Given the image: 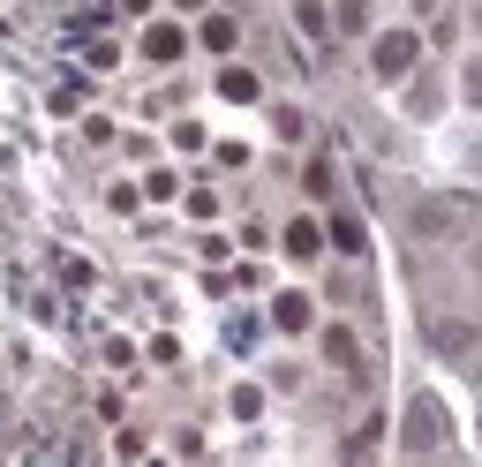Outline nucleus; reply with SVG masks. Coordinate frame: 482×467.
Listing matches in <instances>:
<instances>
[{"label":"nucleus","mask_w":482,"mask_h":467,"mask_svg":"<svg viewBox=\"0 0 482 467\" xmlns=\"http://www.w3.org/2000/svg\"><path fill=\"white\" fill-rule=\"evenodd\" d=\"M143 53H151V60H174V53H181V31H166V23H159L151 38H143Z\"/></svg>","instance_id":"obj_1"},{"label":"nucleus","mask_w":482,"mask_h":467,"mask_svg":"<svg viewBox=\"0 0 482 467\" xmlns=\"http://www.w3.org/2000/svg\"><path fill=\"white\" fill-rule=\"evenodd\" d=\"M204 46H212V53H234V23H226V15H212V23H204Z\"/></svg>","instance_id":"obj_2"},{"label":"nucleus","mask_w":482,"mask_h":467,"mask_svg":"<svg viewBox=\"0 0 482 467\" xmlns=\"http://www.w3.org/2000/svg\"><path fill=\"white\" fill-rule=\"evenodd\" d=\"M437 354H468V325H437Z\"/></svg>","instance_id":"obj_4"},{"label":"nucleus","mask_w":482,"mask_h":467,"mask_svg":"<svg viewBox=\"0 0 482 467\" xmlns=\"http://www.w3.org/2000/svg\"><path fill=\"white\" fill-rule=\"evenodd\" d=\"M407 53H414V38H385V53H377V60H385V69H407Z\"/></svg>","instance_id":"obj_5"},{"label":"nucleus","mask_w":482,"mask_h":467,"mask_svg":"<svg viewBox=\"0 0 482 467\" xmlns=\"http://www.w3.org/2000/svg\"><path fill=\"white\" fill-rule=\"evenodd\" d=\"M219 91H226V98H257V76H241V69H226V76H219Z\"/></svg>","instance_id":"obj_3"}]
</instances>
